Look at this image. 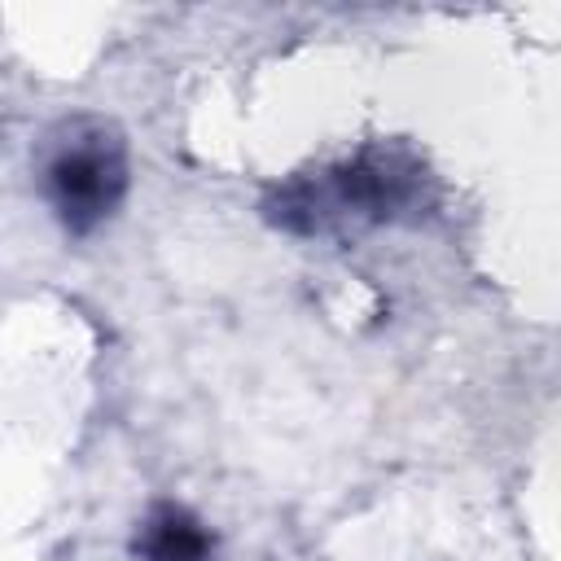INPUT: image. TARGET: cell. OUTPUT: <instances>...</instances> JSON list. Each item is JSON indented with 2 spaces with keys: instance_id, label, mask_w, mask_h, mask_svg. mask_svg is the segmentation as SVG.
I'll return each instance as SVG.
<instances>
[{
  "instance_id": "cell-1",
  "label": "cell",
  "mask_w": 561,
  "mask_h": 561,
  "mask_svg": "<svg viewBox=\"0 0 561 561\" xmlns=\"http://www.w3.org/2000/svg\"><path fill=\"white\" fill-rule=\"evenodd\" d=\"M48 202L66 232L88 237L127 197V145L105 123H75L44 167Z\"/></svg>"
},
{
  "instance_id": "cell-2",
  "label": "cell",
  "mask_w": 561,
  "mask_h": 561,
  "mask_svg": "<svg viewBox=\"0 0 561 561\" xmlns=\"http://www.w3.org/2000/svg\"><path fill=\"white\" fill-rule=\"evenodd\" d=\"M140 561H215L210 530L180 504H153L136 530Z\"/></svg>"
}]
</instances>
